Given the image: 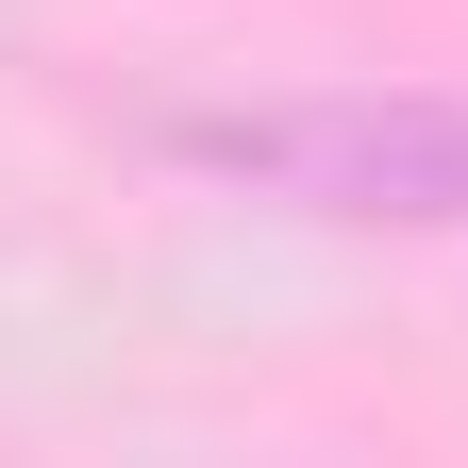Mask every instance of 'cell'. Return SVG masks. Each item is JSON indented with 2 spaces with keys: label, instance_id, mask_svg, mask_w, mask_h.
<instances>
[{
  "label": "cell",
  "instance_id": "1",
  "mask_svg": "<svg viewBox=\"0 0 468 468\" xmlns=\"http://www.w3.org/2000/svg\"><path fill=\"white\" fill-rule=\"evenodd\" d=\"M185 151L218 167V185H268V201H302V218L468 234V101H419V84H335V101L185 117Z\"/></svg>",
  "mask_w": 468,
  "mask_h": 468
}]
</instances>
